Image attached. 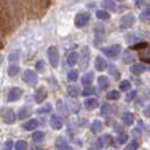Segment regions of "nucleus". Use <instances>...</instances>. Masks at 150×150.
<instances>
[{
	"label": "nucleus",
	"instance_id": "1",
	"mask_svg": "<svg viewBox=\"0 0 150 150\" xmlns=\"http://www.w3.org/2000/svg\"><path fill=\"white\" fill-rule=\"evenodd\" d=\"M121 50H122V46H121L120 44H113V45L107 46V47L102 49L103 53L105 54L106 57L111 58V59H112V58L113 59L117 58V57H119V54L121 53Z\"/></svg>",
	"mask_w": 150,
	"mask_h": 150
},
{
	"label": "nucleus",
	"instance_id": "2",
	"mask_svg": "<svg viewBox=\"0 0 150 150\" xmlns=\"http://www.w3.org/2000/svg\"><path fill=\"white\" fill-rule=\"evenodd\" d=\"M47 57H49V61L50 64L53 68H57L59 64V60H60V55H59V51L55 46H50L47 49Z\"/></svg>",
	"mask_w": 150,
	"mask_h": 150
},
{
	"label": "nucleus",
	"instance_id": "3",
	"mask_svg": "<svg viewBox=\"0 0 150 150\" xmlns=\"http://www.w3.org/2000/svg\"><path fill=\"white\" fill-rule=\"evenodd\" d=\"M135 23V17L133 14H127L122 16L120 19V30H129Z\"/></svg>",
	"mask_w": 150,
	"mask_h": 150
},
{
	"label": "nucleus",
	"instance_id": "4",
	"mask_svg": "<svg viewBox=\"0 0 150 150\" xmlns=\"http://www.w3.org/2000/svg\"><path fill=\"white\" fill-rule=\"evenodd\" d=\"M90 19V15L88 13H80L75 17V25L77 27L81 28V27H85L88 23H89Z\"/></svg>",
	"mask_w": 150,
	"mask_h": 150
},
{
	"label": "nucleus",
	"instance_id": "5",
	"mask_svg": "<svg viewBox=\"0 0 150 150\" xmlns=\"http://www.w3.org/2000/svg\"><path fill=\"white\" fill-rule=\"evenodd\" d=\"M23 80L28 85H36L38 83V76L35 74V71L33 70H25L23 74Z\"/></svg>",
	"mask_w": 150,
	"mask_h": 150
},
{
	"label": "nucleus",
	"instance_id": "6",
	"mask_svg": "<svg viewBox=\"0 0 150 150\" xmlns=\"http://www.w3.org/2000/svg\"><path fill=\"white\" fill-rule=\"evenodd\" d=\"M89 49L88 46H85L83 50H81V53H80V68L81 69H86L88 67V63H89Z\"/></svg>",
	"mask_w": 150,
	"mask_h": 150
},
{
	"label": "nucleus",
	"instance_id": "7",
	"mask_svg": "<svg viewBox=\"0 0 150 150\" xmlns=\"http://www.w3.org/2000/svg\"><path fill=\"white\" fill-rule=\"evenodd\" d=\"M23 90L18 87H13L8 93V102H16L22 97Z\"/></svg>",
	"mask_w": 150,
	"mask_h": 150
},
{
	"label": "nucleus",
	"instance_id": "8",
	"mask_svg": "<svg viewBox=\"0 0 150 150\" xmlns=\"http://www.w3.org/2000/svg\"><path fill=\"white\" fill-rule=\"evenodd\" d=\"M50 125L53 130H60L63 127V120L59 115H52L50 119Z\"/></svg>",
	"mask_w": 150,
	"mask_h": 150
},
{
	"label": "nucleus",
	"instance_id": "9",
	"mask_svg": "<svg viewBox=\"0 0 150 150\" xmlns=\"http://www.w3.org/2000/svg\"><path fill=\"white\" fill-rule=\"evenodd\" d=\"M46 97H47V93H46L45 88H43V87L38 88V89L35 91V94H34V99H35V102H36L38 104L43 103L45 99H46Z\"/></svg>",
	"mask_w": 150,
	"mask_h": 150
},
{
	"label": "nucleus",
	"instance_id": "10",
	"mask_svg": "<svg viewBox=\"0 0 150 150\" xmlns=\"http://www.w3.org/2000/svg\"><path fill=\"white\" fill-rule=\"evenodd\" d=\"M2 119L4 122L7 124H13L16 121V114L13 110H6L5 112L2 113Z\"/></svg>",
	"mask_w": 150,
	"mask_h": 150
},
{
	"label": "nucleus",
	"instance_id": "11",
	"mask_svg": "<svg viewBox=\"0 0 150 150\" xmlns=\"http://www.w3.org/2000/svg\"><path fill=\"white\" fill-rule=\"evenodd\" d=\"M147 70H148V67L142 64V63H135V64H133L132 67L130 68V71L135 76L141 75V74H143Z\"/></svg>",
	"mask_w": 150,
	"mask_h": 150
},
{
	"label": "nucleus",
	"instance_id": "12",
	"mask_svg": "<svg viewBox=\"0 0 150 150\" xmlns=\"http://www.w3.org/2000/svg\"><path fill=\"white\" fill-rule=\"evenodd\" d=\"M38 125H40V123H38V121L36 119H30V120H28L27 122H25L23 124V128L25 129L26 131H34V130L38 129Z\"/></svg>",
	"mask_w": 150,
	"mask_h": 150
},
{
	"label": "nucleus",
	"instance_id": "13",
	"mask_svg": "<svg viewBox=\"0 0 150 150\" xmlns=\"http://www.w3.org/2000/svg\"><path fill=\"white\" fill-rule=\"evenodd\" d=\"M111 140H112L111 135L107 134V133H104V134H102L98 138L97 141L100 148H106V147H108V144L111 143Z\"/></svg>",
	"mask_w": 150,
	"mask_h": 150
},
{
	"label": "nucleus",
	"instance_id": "14",
	"mask_svg": "<svg viewBox=\"0 0 150 150\" xmlns=\"http://www.w3.org/2000/svg\"><path fill=\"white\" fill-rule=\"evenodd\" d=\"M83 105H85V107H86L87 110L93 111V110H95V108H97L98 107V100L94 97L87 98V99H85Z\"/></svg>",
	"mask_w": 150,
	"mask_h": 150
},
{
	"label": "nucleus",
	"instance_id": "15",
	"mask_svg": "<svg viewBox=\"0 0 150 150\" xmlns=\"http://www.w3.org/2000/svg\"><path fill=\"white\" fill-rule=\"evenodd\" d=\"M95 68H96L97 71H104L107 68V62H106L104 58L96 57V59H95Z\"/></svg>",
	"mask_w": 150,
	"mask_h": 150
},
{
	"label": "nucleus",
	"instance_id": "16",
	"mask_svg": "<svg viewBox=\"0 0 150 150\" xmlns=\"http://www.w3.org/2000/svg\"><path fill=\"white\" fill-rule=\"evenodd\" d=\"M57 150H72V148L69 146L67 143V141L62 138V137H59L58 139H57Z\"/></svg>",
	"mask_w": 150,
	"mask_h": 150
},
{
	"label": "nucleus",
	"instance_id": "17",
	"mask_svg": "<svg viewBox=\"0 0 150 150\" xmlns=\"http://www.w3.org/2000/svg\"><path fill=\"white\" fill-rule=\"evenodd\" d=\"M102 7L107 10H111L113 13L117 10V6L113 0H102Z\"/></svg>",
	"mask_w": 150,
	"mask_h": 150
},
{
	"label": "nucleus",
	"instance_id": "18",
	"mask_svg": "<svg viewBox=\"0 0 150 150\" xmlns=\"http://www.w3.org/2000/svg\"><path fill=\"white\" fill-rule=\"evenodd\" d=\"M122 122L125 124V125H132L133 122H134V115L130 112H125L123 115H122Z\"/></svg>",
	"mask_w": 150,
	"mask_h": 150
},
{
	"label": "nucleus",
	"instance_id": "19",
	"mask_svg": "<svg viewBox=\"0 0 150 150\" xmlns=\"http://www.w3.org/2000/svg\"><path fill=\"white\" fill-rule=\"evenodd\" d=\"M79 60V54L77 52H70L68 54L67 57V63L68 66H70V67H74L76 63L78 62Z\"/></svg>",
	"mask_w": 150,
	"mask_h": 150
},
{
	"label": "nucleus",
	"instance_id": "20",
	"mask_svg": "<svg viewBox=\"0 0 150 150\" xmlns=\"http://www.w3.org/2000/svg\"><path fill=\"white\" fill-rule=\"evenodd\" d=\"M94 80V72L93 71H88L81 77V83L83 86H89L90 83Z\"/></svg>",
	"mask_w": 150,
	"mask_h": 150
},
{
	"label": "nucleus",
	"instance_id": "21",
	"mask_svg": "<svg viewBox=\"0 0 150 150\" xmlns=\"http://www.w3.org/2000/svg\"><path fill=\"white\" fill-rule=\"evenodd\" d=\"M98 86L102 88V89H106L108 86H110V79L107 76H99L97 79Z\"/></svg>",
	"mask_w": 150,
	"mask_h": 150
},
{
	"label": "nucleus",
	"instance_id": "22",
	"mask_svg": "<svg viewBox=\"0 0 150 150\" xmlns=\"http://www.w3.org/2000/svg\"><path fill=\"white\" fill-rule=\"evenodd\" d=\"M30 115V108H27V107H22V108H19V110H18V113H17L18 120H25V119H27Z\"/></svg>",
	"mask_w": 150,
	"mask_h": 150
},
{
	"label": "nucleus",
	"instance_id": "23",
	"mask_svg": "<svg viewBox=\"0 0 150 150\" xmlns=\"http://www.w3.org/2000/svg\"><path fill=\"white\" fill-rule=\"evenodd\" d=\"M102 129H103V123L99 120H94L93 123L90 124V131H91L93 133H97Z\"/></svg>",
	"mask_w": 150,
	"mask_h": 150
},
{
	"label": "nucleus",
	"instance_id": "24",
	"mask_svg": "<svg viewBox=\"0 0 150 150\" xmlns=\"http://www.w3.org/2000/svg\"><path fill=\"white\" fill-rule=\"evenodd\" d=\"M106 97H107V99H110V100H117V99L121 98V93L119 90H115V89L110 90L107 93Z\"/></svg>",
	"mask_w": 150,
	"mask_h": 150
},
{
	"label": "nucleus",
	"instance_id": "25",
	"mask_svg": "<svg viewBox=\"0 0 150 150\" xmlns=\"http://www.w3.org/2000/svg\"><path fill=\"white\" fill-rule=\"evenodd\" d=\"M7 72L8 75L10 76V77H15L18 72H19V67H18V64L17 63H14V64H10L7 69Z\"/></svg>",
	"mask_w": 150,
	"mask_h": 150
},
{
	"label": "nucleus",
	"instance_id": "26",
	"mask_svg": "<svg viewBox=\"0 0 150 150\" xmlns=\"http://www.w3.org/2000/svg\"><path fill=\"white\" fill-rule=\"evenodd\" d=\"M8 60L11 64L17 63L19 60V51H13V52L9 53V57H8Z\"/></svg>",
	"mask_w": 150,
	"mask_h": 150
},
{
	"label": "nucleus",
	"instance_id": "27",
	"mask_svg": "<svg viewBox=\"0 0 150 150\" xmlns=\"http://www.w3.org/2000/svg\"><path fill=\"white\" fill-rule=\"evenodd\" d=\"M96 17L100 21H107V19H110V14L106 10L99 9V10L96 11Z\"/></svg>",
	"mask_w": 150,
	"mask_h": 150
},
{
	"label": "nucleus",
	"instance_id": "28",
	"mask_svg": "<svg viewBox=\"0 0 150 150\" xmlns=\"http://www.w3.org/2000/svg\"><path fill=\"white\" fill-rule=\"evenodd\" d=\"M68 108L71 111L72 113H77L79 111V108H80V105H79V103L78 102H76V100H71V102H69L67 104Z\"/></svg>",
	"mask_w": 150,
	"mask_h": 150
},
{
	"label": "nucleus",
	"instance_id": "29",
	"mask_svg": "<svg viewBox=\"0 0 150 150\" xmlns=\"http://www.w3.org/2000/svg\"><path fill=\"white\" fill-rule=\"evenodd\" d=\"M32 139H33L34 142H41L44 139V132H42V131H35L32 134Z\"/></svg>",
	"mask_w": 150,
	"mask_h": 150
},
{
	"label": "nucleus",
	"instance_id": "30",
	"mask_svg": "<svg viewBox=\"0 0 150 150\" xmlns=\"http://www.w3.org/2000/svg\"><path fill=\"white\" fill-rule=\"evenodd\" d=\"M79 93H80V91H79V88L76 87V86H71V87L68 88V95L71 98H76L79 95Z\"/></svg>",
	"mask_w": 150,
	"mask_h": 150
},
{
	"label": "nucleus",
	"instance_id": "31",
	"mask_svg": "<svg viewBox=\"0 0 150 150\" xmlns=\"http://www.w3.org/2000/svg\"><path fill=\"white\" fill-rule=\"evenodd\" d=\"M52 111V105L51 104H45L43 105L42 107H40L38 110V114H47V113H50Z\"/></svg>",
	"mask_w": 150,
	"mask_h": 150
},
{
	"label": "nucleus",
	"instance_id": "32",
	"mask_svg": "<svg viewBox=\"0 0 150 150\" xmlns=\"http://www.w3.org/2000/svg\"><path fill=\"white\" fill-rule=\"evenodd\" d=\"M95 93H96L95 88H93V87H86L81 91V95H83V97H88V96H91V95H95Z\"/></svg>",
	"mask_w": 150,
	"mask_h": 150
},
{
	"label": "nucleus",
	"instance_id": "33",
	"mask_svg": "<svg viewBox=\"0 0 150 150\" xmlns=\"http://www.w3.org/2000/svg\"><path fill=\"white\" fill-rule=\"evenodd\" d=\"M78 77H79V75H78L77 70H71V71L68 72V79L70 81H72V83H75V81L78 80Z\"/></svg>",
	"mask_w": 150,
	"mask_h": 150
},
{
	"label": "nucleus",
	"instance_id": "34",
	"mask_svg": "<svg viewBox=\"0 0 150 150\" xmlns=\"http://www.w3.org/2000/svg\"><path fill=\"white\" fill-rule=\"evenodd\" d=\"M120 89L122 90V91H127V90L130 89V87H131V83L129 81V80H127V79H124V80H122L120 83Z\"/></svg>",
	"mask_w": 150,
	"mask_h": 150
},
{
	"label": "nucleus",
	"instance_id": "35",
	"mask_svg": "<svg viewBox=\"0 0 150 150\" xmlns=\"http://www.w3.org/2000/svg\"><path fill=\"white\" fill-rule=\"evenodd\" d=\"M15 149L16 150H26L27 149V143L23 140H18L15 143Z\"/></svg>",
	"mask_w": 150,
	"mask_h": 150
},
{
	"label": "nucleus",
	"instance_id": "36",
	"mask_svg": "<svg viewBox=\"0 0 150 150\" xmlns=\"http://www.w3.org/2000/svg\"><path fill=\"white\" fill-rule=\"evenodd\" d=\"M146 47H148V43H147V42L137 43V44L131 46V49H132V50H143V49H146Z\"/></svg>",
	"mask_w": 150,
	"mask_h": 150
},
{
	"label": "nucleus",
	"instance_id": "37",
	"mask_svg": "<svg viewBox=\"0 0 150 150\" xmlns=\"http://www.w3.org/2000/svg\"><path fill=\"white\" fill-rule=\"evenodd\" d=\"M139 148V142L137 141V140H132V141H130L128 146H127V149L125 150H137Z\"/></svg>",
	"mask_w": 150,
	"mask_h": 150
},
{
	"label": "nucleus",
	"instance_id": "38",
	"mask_svg": "<svg viewBox=\"0 0 150 150\" xmlns=\"http://www.w3.org/2000/svg\"><path fill=\"white\" fill-rule=\"evenodd\" d=\"M128 139H129L128 134L122 133V134H120L117 137V143H119V144H124V143L128 141Z\"/></svg>",
	"mask_w": 150,
	"mask_h": 150
},
{
	"label": "nucleus",
	"instance_id": "39",
	"mask_svg": "<svg viewBox=\"0 0 150 150\" xmlns=\"http://www.w3.org/2000/svg\"><path fill=\"white\" fill-rule=\"evenodd\" d=\"M135 96H137V90H131L128 95H127L125 100H127V102H132L135 98Z\"/></svg>",
	"mask_w": 150,
	"mask_h": 150
},
{
	"label": "nucleus",
	"instance_id": "40",
	"mask_svg": "<svg viewBox=\"0 0 150 150\" xmlns=\"http://www.w3.org/2000/svg\"><path fill=\"white\" fill-rule=\"evenodd\" d=\"M108 113H111V106L108 105V104H104L103 107H102V110H100V114L102 115H107Z\"/></svg>",
	"mask_w": 150,
	"mask_h": 150
},
{
	"label": "nucleus",
	"instance_id": "41",
	"mask_svg": "<svg viewBox=\"0 0 150 150\" xmlns=\"http://www.w3.org/2000/svg\"><path fill=\"white\" fill-rule=\"evenodd\" d=\"M14 147V142L13 140H7L6 142L4 143V147H2V150H11Z\"/></svg>",
	"mask_w": 150,
	"mask_h": 150
},
{
	"label": "nucleus",
	"instance_id": "42",
	"mask_svg": "<svg viewBox=\"0 0 150 150\" xmlns=\"http://www.w3.org/2000/svg\"><path fill=\"white\" fill-rule=\"evenodd\" d=\"M35 68H36V70H38V71H43V70H44V68H45L44 61H42V60L38 61V62H36V64H35Z\"/></svg>",
	"mask_w": 150,
	"mask_h": 150
},
{
	"label": "nucleus",
	"instance_id": "43",
	"mask_svg": "<svg viewBox=\"0 0 150 150\" xmlns=\"http://www.w3.org/2000/svg\"><path fill=\"white\" fill-rule=\"evenodd\" d=\"M143 114H144V116L150 117V104L149 105H147L144 108H143Z\"/></svg>",
	"mask_w": 150,
	"mask_h": 150
},
{
	"label": "nucleus",
	"instance_id": "44",
	"mask_svg": "<svg viewBox=\"0 0 150 150\" xmlns=\"http://www.w3.org/2000/svg\"><path fill=\"white\" fill-rule=\"evenodd\" d=\"M33 150H44V149H43V148H41V147H35Z\"/></svg>",
	"mask_w": 150,
	"mask_h": 150
},
{
	"label": "nucleus",
	"instance_id": "45",
	"mask_svg": "<svg viewBox=\"0 0 150 150\" xmlns=\"http://www.w3.org/2000/svg\"><path fill=\"white\" fill-rule=\"evenodd\" d=\"M1 62H2V55L0 54V63H1Z\"/></svg>",
	"mask_w": 150,
	"mask_h": 150
},
{
	"label": "nucleus",
	"instance_id": "46",
	"mask_svg": "<svg viewBox=\"0 0 150 150\" xmlns=\"http://www.w3.org/2000/svg\"><path fill=\"white\" fill-rule=\"evenodd\" d=\"M116 1H121L122 2V1H125V0H116Z\"/></svg>",
	"mask_w": 150,
	"mask_h": 150
},
{
	"label": "nucleus",
	"instance_id": "47",
	"mask_svg": "<svg viewBox=\"0 0 150 150\" xmlns=\"http://www.w3.org/2000/svg\"><path fill=\"white\" fill-rule=\"evenodd\" d=\"M148 8H149V9H150V6H149V7H148Z\"/></svg>",
	"mask_w": 150,
	"mask_h": 150
}]
</instances>
